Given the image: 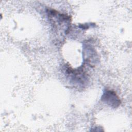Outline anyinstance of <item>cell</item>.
<instances>
[{"label":"cell","mask_w":132,"mask_h":132,"mask_svg":"<svg viewBox=\"0 0 132 132\" xmlns=\"http://www.w3.org/2000/svg\"><path fill=\"white\" fill-rule=\"evenodd\" d=\"M102 101L113 107H118L121 101L116 93L111 90H106L102 96Z\"/></svg>","instance_id":"6da1fadb"}]
</instances>
